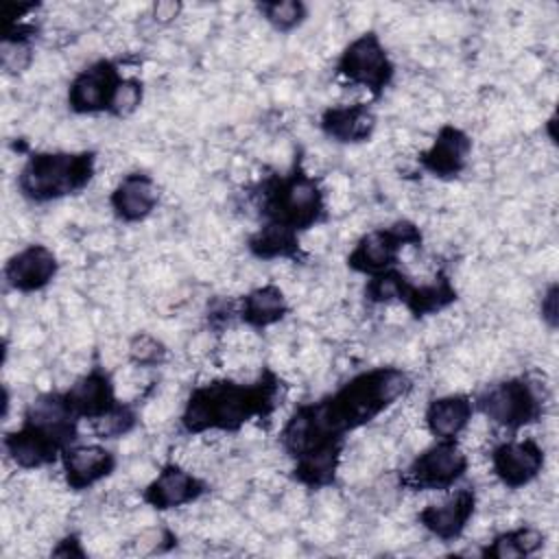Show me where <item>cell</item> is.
Instances as JSON below:
<instances>
[{"mask_svg":"<svg viewBox=\"0 0 559 559\" xmlns=\"http://www.w3.org/2000/svg\"><path fill=\"white\" fill-rule=\"evenodd\" d=\"M122 76L120 68L111 59H96L83 68L68 87V107L74 114H111L114 100L118 96Z\"/></svg>","mask_w":559,"mask_h":559,"instance_id":"9","label":"cell"},{"mask_svg":"<svg viewBox=\"0 0 559 559\" xmlns=\"http://www.w3.org/2000/svg\"><path fill=\"white\" fill-rule=\"evenodd\" d=\"M90 424H92V432L98 439H103V441L105 439H118V437L129 435L138 426V411L131 404L118 402L111 411L92 419Z\"/></svg>","mask_w":559,"mask_h":559,"instance_id":"26","label":"cell"},{"mask_svg":"<svg viewBox=\"0 0 559 559\" xmlns=\"http://www.w3.org/2000/svg\"><path fill=\"white\" fill-rule=\"evenodd\" d=\"M376 122V114L367 103H354L328 107L321 114L319 127L330 140L338 144H360L373 135Z\"/></svg>","mask_w":559,"mask_h":559,"instance_id":"19","label":"cell"},{"mask_svg":"<svg viewBox=\"0 0 559 559\" xmlns=\"http://www.w3.org/2000/svg\"><path fill=\"white\" fill-rule=\"evenodd\" d=\"M555 127V116L548 120V129H552ZM550 138H552V142H555V135H552V131H550Z\"/></svg>","mask_w":559,"mask_h":559,"instance_id":"33","label":"cell"},{"mask_svg":"<svg viewBox=\"0 0 559 559\" xmlns=\"http://www.w3.org/2000/svg\"><path fill=\"white\" fill-rule=\"evenodd\" d=\"M129 360L138 367H159L164 365L166 356H168V349L166 345L148 334V332H140L135 334L131 341H129Z\"/></svg>","mask_w":559,"mask_h":559,"instance_id":"27","label":"cell"},{"mask_svg":"<svg viewBox=\"0 0 559 559\" xmlns=\"http://www.w3.org/2000/svg\"><path fill=\"white\" fill-rule=\"evenodd\" d=\"M288 314V301L280 286L264 284L249 290L238 306V319L255 330L280 323Z\"/></svg>","mask_w":559,"mask_h":559,"instance_id":"21","label":"cell"},{"mask_svg":"<svg viewBox=\"0 0 559 559\" xmlns=\"http://www.w3.org/2000/svg\"><path fill=\"white\" fill-rule=\"evenodd\" d=\"M96 173L94 151H37L20 168L17 190L33 203H48L81 192Z\"/></svg>","mask_w":559,"mask_h":559,"instance_id":"4","label":"cell"},{"mask_svg":"<svg viewBox=\"0 0 559 559\" xmlns=\"http://www.w3.org/2000/svg\"><path fill=\"white\" fill-rule=\"evenodd\" d=\"M258 13L280 33H290L308 17V7L299 0H273L260 2Z\"/></svg>","mask_w":559,"mask_h":559,"instance_id":"25","label":"cell"},{"mask_svg":"<svg viewBox=\"0 0 559 559\" xmlns=\"http://www.w3.org/2000/svg\"><path fill=\"white\" fill-rule=\"evenodd\" d=\"M59 273V260L46 245H28L4 264V280L17 293H37Z\"/></svg>","mask_w":559,"mask_h":559,"instance_id":"15","label":"cell"},{"mask_svg":"<svg viewBox=\"0 0 559 559\" xmlns=\"http://www.w3.org/2000/svg\"><path fill=\"white\" fill-rule=\"evenodd\" d=\"M336 74L354 85L367 87L373 98H380L395 76V66L380 37L369 31L343 48L336 61Z\"/></svg>","mask_w":559,"mask_h":559,"instance_id":"7","label":"cell"},{"mask_svg":"<svg viewBox=\"0 0 559 559\" xmlns=\"http://www.w3.org/2000/svg\"><path fill=\"white\" fill-rule=\"evenodd\" d=\"M157 203H159V192H157L155 179L140 170L124 175L109 197L111 212L122 223H140L148 218L157 207Z\"/></svg>","mask_w":559,"mask_h":559,"instance_id":"17","label":"cell"},{"mask_svg":"<svg viewBox=\"0 0 559 559\" xmlns=\"http://www.w3.org/2000/svg\"><path fill=\"white\" fill-rule=\"evenodd\" d=\"M456 297H459V293H456L452 280L441 271L432 282H424V284L408 282L402 304L415 319H421V317L437 314L439 310L448 308L450 304L456 301Z\"/></svg>","mask_w":559,"mask_h":559,"instance_id":"22","label":"cell"},{"mask_svg":"<svg viewBox=\"0 0 559 559\" xmlns=\"http://www.w3.org/2000/svg\"><path fill=\"white\" fill-rule=\"evenodd\" d=\"M539 312H542V319L546 321V325L550 330L557 328L559 323V286L552 282L546 293L542 295V304H539Z\"/></svg>","mask_w":559,"mask_h":559,"instance_id":"30","label":"cell"},{"mask_svg":"<svg viewBox=\"0 0 559 559\" xmlns=\"http://www.w3.org/2000/svg\"><path fill=\"white\" fill-rule=\"evenodd\" d=\"M282 380L264 369L253 382L212 380L194 386L181 413V428L188 435L207 430L236 432L253 417H269L280 400Z\"/></svg>","mask_w":559,"mask_h":559,"instance_id":"2","label":"cell"},{"mask_svg":"<svg viewBox=\"0 0 559 559\" xmlns=\"http://www.w3.org/2000/svg\"><path fill=\"white\" fill-rule=\"evenodd\" d=\"M413 386L402 367H373L347 380L334 393L301 404L280 432L293 459V478L310 489L330 487L336 478L345 435L367 426Z\"/></svg>","mask_w":559,"mask_h":559,"instance_id":"1","label":"cell"},{"mask_svg":"<svg viewBox=\"0 0 559 559\" xmlns=\"http://www.w3.org/2000/svg\"><path fill=\"white\" fill-rule=\"evenodd\" d=\"M66 397L72 411L79 415V419L87 421L105 415L118 404L114 380L109 371H105L98 365L92 367L79 380H74V384H70V389L66 391Z\"/></svg>","mask_w":559,"mask_h":559,"instance_id":"18","label":"cell"},{"mask_svg":"<svg viewBox=\"0 0 559 559\" xmlns=\"http://www.w3.org/2000/svg\"><path fill=\"white\" fill-rule=\"evenodd\" d=\"M247 247L260 260H299L301 258L299 234L273 223H262V227L249 236Z\"/></svg>","mask_w":559,"mask_h":559,"instance_id":"23","label":"cell"},{"mask_svg":"<svg viewBox=\"0 0 559 559\" xmlns=\"http://www.w3.org/2000/svg\"><path fill=\"white\" fill-rule=\"evenodd\" d=\"M207 491V483L177 463H166L144 487L142 500L157 511H168L197 502Z\"/></svg>","mask_w":559,"mask_h":559,"instance_id":"13","label":"cell"},{"mask_svg":"<svg viewBox=\"0 0 559 559\" xmlns=\"http://www.w3.org/2000/svg\"><path fill=\"white\" fill-rule=\"evenodd\" d=\"M68 445L70 443L59 435L28 421H22L17 430L7 432L2 439L7 456L22 469H37L55 463Z\"/></svg>","mask_w":559,"mask_h":559,"instance_id":"11","label":"cell"},{"mask_svg":"<svg viewBox=\"0 0 559 559\" xmlns=\"http://www.w3.org/2000/svg\"><path fill=\"white\" fill-rule=\"evenodd\" d=\"M142 98H144L142 81L138 76H127L124 83L118 90V96L114 100L111 114L114 116H129V114H133L140 107Z\"/></svg>","mask_w":559,"mask_h":559,"instance_id":"29","label":"cell"},{"mask_svg":"<svg viewBox=\"0 0 559 559\" xmlns=\"http://www.w3.org/2000/svg\"><path fill=\"white\" fill-rule=\"evenodd\" d=\"M258 210L264 223L288 227L297 234L325 218V194L301 164L295 159L286 175H273L260 186Z\"/></svg>","mask_w":559,"mask_h":559,"instance_id":"3","label":"cell"},{"mask_svg":"<svg viewBox=\"0 0 559 559\" xmlns=\"http://www.w3.org/2000/svg\"><path fill=\"white\" fill-rule=\"evenodd\" d=\"M52 555H55V557H85V550H83V546H81L79 535L70 533V535H66L61 542H57V546L52 548Z\"/></svg>","mask_w":559,"mask_h":559,"instance_id":"31","label":"cell"},{"mask_svg":"<svg viewBox=\"0 0 559 559\" xmlns=\"http://www.w3.org/2000/svg\"><path fill=\"white\" fill-rule=\"evenodd\" d=\"M474 400L463 393L435 397L424 415L426 428L435 439H456L472 421Z\"/></svg>","mask_w":559,"mask_h":559,"instance_id":"20","label":"cell"},{"mask_svg":"<svg viewBox=\"0 0 559 559\" xmlns=\"http://www.w3.org/2000/svg\"><path fill=\"white\" fill-rule=\"evenodd\" d=\"M546 463L544 448L535 439H509L491 450V472L509 489L533 483Z\"/></svg>","mask_w":559,"mask_h":559,"instance_id":"10","label":"cell"},{"mask_svg":"<svg viewBox=\"0 0 559 559\" xmlns=\"http://www.w3.org/2000/svg\"><path fill=\"white\" fill-rule=\"evenodd\" d=\"M469 153V135L454 124H443L437 131L432 144L419 153L417 162L426 173H430L437 179H454L467 168Z\"/></svg>","mask_w":559,"mask_h":559,"instance_id":"16","label":"cell"},{"mask_svg":"<svg viewBox=\"0 0 559 559\" xmlns=\"http://www.w3.org/2000/svg\"><path fill=\"white\" fill-rule=\"evenodd\" d=\"M467 465L456 439H437L408 463L402 485L415 491H448L465 476Z\"/></svg>","mask_w":559,"mask_h":559,"instance_id":"6","label":"cell"},{"mask_svg":"<svg viewBox=\"0 0 559 559\" xmlns=\"http://www.w3.org/2000/svg\"><path fill=\"white\" fill-rule=\"evenodd\" d=\"M544 533L535 526H518L504 533H498L483 550V557L489 559H520L531 557L544 546Z\"/></svg>","mask_w":559,"mask_h":559,"instance_id":"24","label":"cell"},{"mask_svg":"<svg viewBox=\"0 0 559 559\" xmlns=\"http://www.w3.org/2000/svg\"><path fill=\"white\" fill-rule=\"evenodd\" d=\"M179 9H181V4H179V2H157V4L153 7V15H155V20L166 22V20L177 17Z\"/></svg>","mask_w":559,"mask_h":559,"instance_id":"32","label":"cell"},{"mask_svg":"<svg viewBox=\"0 0 559 559\" xmlns=\"http://www.w3.org/2000/svg\"><path fill=\"white\" fill-rule=\"evenodd\" d=\"M474 411L507 430H520L542 419L544 397L537 384L524 376H518L491 384L478 393L474 400Z\"/></svg>","mask_w":559,"mask_h":559,"instance_id":"5","label":"cell"},{"mask_svg":"<svg viewBox=\"0 0 559 559\" xmlns=\"http://www.w3.org/2000/svg\"><path fill=\"white\" fill-rule=\"evenodd\" d=\"M118 461L111 450L100 443H72L61 454L66 485L72 491H83L111 476Z\"/></svg>","mask_w":559,"mask_h":559,"instance_id":"14","label":"cell"},{"mask_svg":"<svg viewBox=\"0 0 559 559\" xmlns=\"http://www.w3.org/2000/svg\"><path fill=\"white\" fill-rule=\"evenodd\" d=\"M476 511L474 487L456 489L441 502H430L417 513V522L437 539L454 542L459 539Z\"/></svg>","mask_w":559,"mask_h":559,"instance_id":"12","label":"cell"},{"mask_svg":"<svg viewBox=\"0 0 559 559\" xmlns=\"http://www.w3.org/2000/svg\"><path fill=\"white\" fill-rule=\"evenodd\" d=\"M424 240L419 227L406 218L395 221L389 227H378L360 236V240L354 245V249L347 255V266L354 273L362 275H376L397 264L400 251L406 245L419 247Z\"/></svg>","mask_w":559,"mask_h":559,"instance_id":"8","label":"cell"},{"mask_svg":"<svg viewBox=\"0 0 559 559\" xmlns=\"http://www.w3.org/2000/svg\"><path fill=\"white\" fill-rule=\"evenodd\" d=\"M33 61V48L31 39H7L2 37L0 48V63L7 74H20L24 72Z\"/></svg>","mask_w":559,"mask_h":559,"instance_id":"28","label":"cell"}]
</instances>
